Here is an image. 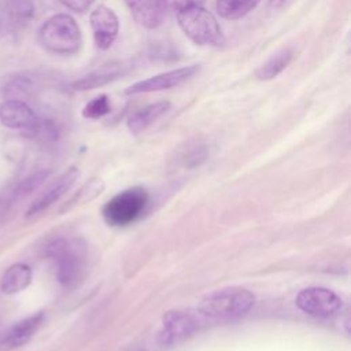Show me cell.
Returning <instances> with one entry per match:
<instances>
[{"label": "cell", "mask_w": 351, "mask_h": 351, "mask_svg": "<svg viewBox=\"0 0 351 351\" xmlns=\"http://www.w3.org/2000/svg\"><path fill=\"white\" fill-rule=\"evenodd\" d=\"M254 303L255 296L245 288H222L206 295L197 304V313L208 319H234L245 315Z\"/></svg>", "instance_id": "1"}, {"label": "cell", "mask_w": 351, "mask_h": 351, "mask_svg": "<svg viewBox=\"0 0 351 351\" xmlns=\"http://www.w3.org/2000/svg\"><path fill=\"white\" fill-rule=\"evenodd\" d=\"M47 255L58 263V280L64 288H74L82 280L88 247L81 239H58L48 244Z\"/></svg>", "instance_id": "2"}, {"label": "cell", "mask_w": 351, "mask_h": 351, "mask_svg": "<svg viewBox=\"0 0 351 351\" xmlns=\"http://www.w3.org/2000/svg\"><path fill=\"white\" fill-rule=\"evenodd\" d=\"M38 40L48 52L56 55L77 53L82 45L80 26L67 14H56L48 18L40 27Z\"/></svg>", "instance_id": "3"}, {"label": "cell", "mask_w": 351, "mask_h": 351, "mask_svg": "<svg viewBox=\"0 0 351 351\" xmlns=\"http://www.w3.org/2000/svg\"><path fill=\"white\" fill-rule=\"evenodd\" d=\"M177 22L185 36L195 44L219 45L223 43V34L215 16L200 5L177 11Z\"/></svg>", "instance_id": "4"}, {"label": "cell", "mask_w": 351, "mask_h": 351, "mask_svg": "<svg viewBox=\"0 0 351 351\" xmlns=\"http://www.w3.org/2000/svg\"><path fill=\"white\" fill-rule=\"evenodd\" d=\"M148 203V193L140 186H133L117 193L103 207V217L112 226H125L134 222Z\"/></svg>", "instance_id": "5"}, {"label": "cell", "mask_w": 351, "mask_h": 351, "mask_svg": "<svg viewBox=\"0 0 351 351\" xmlns=\"http://www.w3.org/2000/svg\"><path fill=\"white\" fill-rule=\"evenodd\" d=\"M296 306L308 315L317 318H330L341 311L343 302L330 289L311 287L299 292L296 296Z\"/></svg>", "instance_id": "6"}, {"label": "cell", "mask_w": 351, "mask_h": 351, "mask_svg": "<svg viewBox=\"0 0 351 351\" xmlns=\"http://www.w3.org/2000/svg\"><path fill=\"white\" fill-rule=\"evenodd\" d=\"M199 329V319L191 311L176 310L169 311L162 319V329L159 332V343L163 347H173Z\"/></svg>", "instance_id": "7"}, {"label": "cell", "mask_w": 351, "mask_h": 351, "mask_svg": "<svg viewBox=\"0 0 351 351\" xmlns=\"http://www.w3.org/2000/svg\"><path fill=\"white\" fill-rule=\"evenodd\" d=\"M199 70H200V66L192 64V66L174 69L166 73H160L158 75L149 77L147 80H143L130 85L129 88L125 89V95H137V93H148V92L171 89L195 77L199 73Z\"/></svg>", "instance_id": "8"}, {"label": "cell", "mask_w": 351, "mask_h": 351, "mask_svg": "<svg viewBox=\"0 0 351 351\" xmlns=\"http://www.w3.org/2000/svg\"><path fill=\"white\" fill-rule=\"evenodd\" d=\"M90 26L93 30L95 44L99 49H108L117 40L119 21L111 8L106 5L96 7L90 14Z\"/></svg>", "instance_id": "9"}, {"label": "cell", "mask_w": 351, "mask_h": 351, "mask_svg": "<svg viewBox=\"0 0 351 351\" xmlns=\"http://www.w3.org/2000/svg\"><path fill=\"white\" fill-rule=\"evenodd\" d=\"M80 171L77 167H70L66 170L59 178H56L29 207L26 211V217H34L45 211L48 207H51L55 202H58L75 182L78 178Z\"/></svg>", "instance_id": "10"}, {"label": "cell", "mask_w": 351, "mask_h": 351, "mask_svg": "<svg viewBox=\"0 0 351 351\" xmlns=\"http://www.w3.org/2000/svg\"><path fill=\"white\" fill-rule=\"evenodd\" d=\"M133 19L145 29H156L165 21L163 0H125Z\"/></svg>", "instance_id": "11"}, {"label": "cell", "mask_w": 351, "mask_h": 351, "mask_svg": "<svg viewBox=\"0 0 351 351\" xmlns=\"http://www.w3.org/2000/svg\"><path fill=\"white\" fill-rule=\"evenodd\" d=\"M43 321V313L33 314L4 332L0 337V351H12L26 344Z\"/></svg>", "instance_id": "12"}, {"label": "cell", "mask_w": 351, "mask_h": 351, "mask_svg": "<svg viewBox=\"0 0 351 351\" xmlns=\"http://www.w3.org/2000/svg\"><path fill=\"white\" fill-rule=\"evenodd\" d=\"M37 121L33 110L18 99L5 100L0 106V122L11 129H29Z\"/></svg>", "instance_id": "13"}, {"label": "cell", "mask_w": 351, "mask_h": 351, "mask_svg": "<svg viewBox=\"0 0 351 351\" xmlns=\"http://www.w3.org/2000/svg\"><path fill=\"white\" fill-rule=\"evenodd\" d=\"M170 108V101L162 100L145 106L133 112L128 119V129L132 133H140L149 128L156 119H159Z\"/></svg>", "instance_id": "14"}, {"label": "cell", "mask_w": 351, "mask_h": 351, "mask_svg": "<svg viewBox=\"0 0 351 351\" xmlns=\"http://www.w3.org/2000/svg\"><path fill=\"white\" fill-rule=\"evenodd\" d=\"M32 281V269L25 263L11 265L3 274L0 288L4 293L12 295L23 291Z\"/></svg>", "instance_id": "15"}, {"label": "cell", "mask_w": 351, "mask_h": 351, "mask_svg": "<svg viewBox=\"0 0 351 351\" xmlns=\"http://www.w3.org/2000/svg\"><path fill=\"white\" fill-rule=\"evenodd\" d=\"M122 75V69L111 66V67H103L100 70L92 71L86 75H84L82 78L74 81L71 84V88L75 90H89V89H95V88H100L103 85H107L112 81H115L117 78H119Z\"/></svg>", "instance_id": "16"}, {"label": "cell", "mask_w": 351, "mask_h": 351, "mask_svg": "<svg viewBox=\"0 0 351 351\" xmlns=\"http://www.w3.org/2000/svg\"><path fill=\"white\" fill-rule=\"evenodd\" d=\"M293 56H295V51L292 48H284L278 51L276 55L269 58L262 66H259V69L255 73L256 78L261 81H269L276 78L288 67Z\"/></svg>", "instance_id": "17"}, {"label": "cell", "mask_w": 351, "mask_h": 351, "mask_svg": "<svg viewBox=\"0 0 351 351\" xmlns=\"http://www.w3.org/2000/svg\"><path fill=\"white\" fill-rule=\"evenodd\" d=\"M261 0H217V12L225 19H240L251 12Z\"/></svg>", "instance_id": "18"}, {"label": "cell", "mask_w": 351, "mask_h": 351, "mask_svg": "<svg viewBox=\"0 0 351 351\" xmlns=\"http://www.w3.org/2000/svg\"><path fill=\"white\" fill-rule=\"evenodd\" d=\"M5 8L11 22L16 26L29 23L34 14V4L32 0H5Z\"/></svg>", "instance_id": "19"}, {"label": "cell", "mask_w": 351, "mask_h": 351, "mask_svg": "<svg viewBox=\"0 0 351 351\" xmlns=\"http://www.w3.org/2000/svg\"><path fill=\"white\" fill-rule=\"evenodd\" d=\"M110 111H111L110 97L107 95H100L97 97H93L85 104L82 110V115L88 119H99L107 115Z\"/></svg>", "instance_id": "20"}, {"label": "cell", "mask_w": 351, "mask_h": 351, "mask_svg": "<svg viewBox=\"0 0 351 351\" xmlns=\"http://www.w3.org/2000/svg\"><path fill=\"white\" fill-rule=\"evenodd\" d=\"M207 156V149L204 145H199L192 148V151L185 156V165L186 166H196L200 162H203Z\"/></svg>", "instance_id": "21"}, {"label": "cell", "mask_w": 351, "mask_h": 351, "mask_svg": "<svg viewBox=\"0 0 351 351\" xmlns=\"http://www.w3.org/2000/svg\"><path fill=\"white\" fill-rule=\"evenodd\" d=\"M60 4H63L66 8L74 11V12H84L90 8V5L95 3V0H59Z\"/></svg>", "instance_id": "22"}, {"label": "cell", "mask_w": 351, "mask_h": 351, "mask_svg": "<svg viewBox=\"0 0 351 351\" xmlns=\"http://www.w3.org/2000/svg\"><path fill=\"white\" fill-rule=\"evenodd\" d=\"M165 5L167 8L180 11L182 8H188V7H195V5H202L204 3V0H163Z\"/></svg>", "instance_id": "23"}, {"label": "cell", "mask_w": 351, "mask_h": 351, "mask_svg": "<svg viewBox=\"0 0 351 351\" xmlns=\"http://www.w3.org/2000/svg\"><path fill=\"white\" fill-rule=\"evenodd\" d=\"M287 0H270V3H271V5H274V7H278V5H281V4H284Z\"/></svg>", "instance_id": "24"}]
</instances>
